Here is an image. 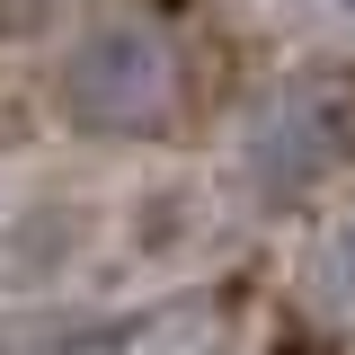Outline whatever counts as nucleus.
<instances>
[{"instance_id": "3", "label": "nucleus", "mask_w": 355, "mask_h": 355, "mask_svg": "<svg viewBox=\"0 0 355 355\" xmlns=\"http://www.w3.org/2000/svg\"><path fill=\"white\" fill-rule=\"evenodd\" d=\"M302 302H311L320 329H347L355 338V214L320 231V249H311V266H302Z\"/></svg>"}, {"instance_id": "6", "label": "nucleus", "mask_w": 355, "mask_h": 355, "mask_svg": "<svg viewBox=\"0 0 355 355\" xmlns=\"http://www.w3.org/2000/svg\"><path fill=\"white\" fill-rule=\"evenodd\" d=\"M320 36H338V44H355V0H293Z\"/></svg>"}, {"instance_id": "1", "label": "nucleus", "mask_w": 355, "mask_h": 355, "mask_svg": "<svg viewBox=\"0 0 355 355\" xmlns=\"http://www.w3.org/2000/svg\"><path fill=\"white\" fill-rule=\"evenodd\" d=\"M53 98L80 133H160L178 116V53L151 18H89L80 36L62 44V71H53Z\"/></svg>"}, {"instance_id": "5", "label": "nucleus", "mask_w": 355, "mask_h": 355, "mask_svg": "<svg viewBox=\"0 0 355 355\" xmlns=\"http://www.w3.org/2000/svg\"><path fill=\"white\" fill-rule=\"evenodd\" d=\"M71 18V0H0V44H36Z\"/></svg>"}, {"instance_id": "7", "label": "nucleus", "mask_w": 355, "mask_h": 355, "mask_svg": "<svg viewBox=\"0 0 355 355\" xmlns=\"http://www.w3.org/2000/svg\"><path fill=\"white\" fill-rule=\"evenodd\" d=\"M27 355H116V329H80V338H53V347H27Z\"/></svg>"}, {"instance_id": "4", "label": "nucleus", "mask_w": 355, "mask_h": 355, "mask_svg": "<svg viewBox=\"0 0 355 355\" xmlns=\"http://www.w3.org/2000/svg\"><path fill=\"white\" fill-rule=\"evenodd\" d=\"M133 355H240V338H231L222 311H178V320H160Z\"/></svg>"}, {"instance_id": "2", "label": "nucleus", "mask_w": 355, "mask_h": 355, "mask_svg": "<svg viewBox=\"0 0 355 355\" xmlns=\"http://www.w3.org/2000/svg\"><path fill=\"white\" fill-rule=\"evenodd\" d=\"M240 160L258 196H311L355 169V62H311L275 80L240 125Z\"/></svg>"}]
</instances>
